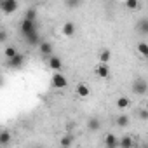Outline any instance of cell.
Segmentation results:
<instances>
[{
	"mask_svg": "<svg viewBox=\"0 0 148 148\" xmlns=\"http://www.w3.org/2000/svg\"><path fill=\"white\" fill-rule=\"evenodd\" d=\"M0 7H2V12L4 14H12L18 11V0H2L0 2Z\"/></svg>",
	"mask_w": 148,
	"mask_h": 148,
	"instance_id": "2",
	"label": "cell"
},
{
	"mask_svg": "<svg viewBox=\"0 0 148 148\" xmlns=\"http://www.w3.org/2000/svg\"><path fill=\"white\" fill-rule=\"evenodd\" d=\"M49 68L54 70V71H59V70L63 68V61H61V58H58V56H51V58H49Z\"/></svg>",
	"mask_w": 148,
	"mask_h": 148,
	"instance_id": "10",
	"label": "cell"
},
{
	"mask_svg": "<svg viewBox=\"0 0 148 148\" xmlns=\"http://www.w3.org/2000/svg\"><path fill=\"white\" fill-rule=\"evenodd\" d=\"M35 30H38V28H37V21L25 18L23 23H21V33H23V35H28V33H32V32H35Z\"/></svg>",
	"mask_w": 148,
	"mask_h": 148,
	"instance_id": "5",
	"label": "cell"
},
{
	"mask_svg": "<svg viewBox=\"0 0 148 148\" xmlns=\"http://www.w3.org/2000/svg\"><path fill=\"white\" fill-rule=\"evenodd\" d=\"M96 75H98L99 79H108V77H110L108 63H101V61H99V64L96 66Z\"/></svg>",
	"mask_w": 148,
	"mask_h": 148,
	"instance_id": "7",
	"label": "cell"
},
{
	"mask_svg": "<svg viewBox=\"0 0 148 148\" xmlns=\"http://www.w3.org/2000/svg\"><path fill=\"white\" fill-rule=\"evenodd\" d=\"M110 59H112V51L103 49V51L99 52V61H101V63H108Z\"/></svg>",
	"mask_w": 148,
	"mask_h": 148,
	"instance_id": "18",
	"label": "cell"
},
{
	"mask_svg": "<svg viewBox=\"0 0 148 148\" xmlns=\"http://www.w3.org/2000/svg\"><path fill=\"white\" fill-rule=\"evenodd\" d=\"M25 40H26V44H28V45L35 47V45H40V42H42V37H40L38 30H35V32H32V33L25 35Z\"/></svg>",
	"mask_w": 148,
	"mask_h": 148,
	"instance_id": "6",
	"label": "cell"
},
{
	"mask_svg": "<svg viewBox=\"0 0 148 148\" xmlns=\"http://www.w3.org/2000/svg\"><path fill=\"white\" fill-rule=\"evenodd\" d=\"M134 145V141L131 139V136H127V134H124V138L120 139V146H124V148H131Z\"/></svg>",
	"mask_w": 148,
	"mask_h": 148,
	"instance_id": "21",
	"label": "cell"
},
{
	"mask_svg": "<svg viewBox=\"0 0 148 148\" xmlns=\"http://www.w3.org/2000/svg\"><path fill=\"white\" fill-rule=\"evenodd\" d=\"M38 49H40V54H42V56H52V44H51V42L42 40L40 45H38Z\"/></svg>",
	"mask_w": 148,
	"mask_h": 148,
	"instance_id": "9",
	"label": "cell"
},
{
	"mask_svg": "<svg viewBox=\"0 0 148 148\" xmlns=\"http://www.w3.org/2000/svg\"><path fill=\"white\" fill-rule=\"evenodd\" d=\"M105 145H106L108 148H115V146L120 145V141L115 138V134H106V136H105Z\"/></svg>",
	"mask_w": 148,
	"mask_h": 148,
	"instance_id": "12",
	"label": "cell"
},
{
	"mask_svg": "<svg viewBox=\"0 0 148 148\" xmlns=\"http://www.w3.org/2000/svg\"><path fill=\"white\" fill-rule=\"evenodd\" d=\"M117 125L119 127H127L129 125V117L127 115H119L117 117Z\"/></svg>",
	"mask_w": 148,
	"mask_h": 148,
	"instance_id": "20",
	"label": "cell"
},
{
	"mask_svg": "<svg viewBox=\"0 0 148 148\" xmlns=\"http://www.w3.org/2000/svg\"><path fill=\"white\" fill-rule=\"evenodd\" d=\"M0 40H2V42H5V40H7V33H5L4 30L0 32Z\"/></svg>",
	"mask_w": 148,
	"mask_h": 148,
	"instance_id": "27",
	"label": "cell"
},
{
	"mask_svg": "<svg viewBox=\"0 0 148 148\" xmlns=\"http://www.w3.org/2000/svg\"><path fill=\"white\" fill-rule=\"evenodd\" d=\"M138 117H139L141 120H148V110H146V108H141V110L138 112Z\"/></svg>",
	"mask_w": 148,
	"mask_h": 148,
	"instance_id": "26",
	"label": "cell"
},
{
	"mask_svg": "<svg viewBox=\"0 0 148 148\" xmlns=\"http://www.w3.org/2000/svg\"><path fill=\"white\" fill-rule=\"evenodd\" d=\"M61 32H63V35H64V37H73V35H75V23L66 21V23L63 25Z\"/></svg>",
	"mask_w": 148,
	"mask_h": 148,
	"instance_id": "8",
	"label": "cell"
},
{
	"mask_svg": "<svg viewBox=\"0 0 148 148\" xmlns=\"http://www.w3.org/2000/svg\"><path fill=\"white\" fill-rule=\"evenodd\" d=\"M145 108H146V110H148V99H146V103H145Z\"/></svg>",
	"mask_w": 148,
	"mask_h": 148,
	"instance_id": "28",
	"label": "cell"
},
{
	"mask_svg": "<svg viewBox=\"0 0 148 148\" xmlns=\"http://www.w3.org/2000/svg\"><path fill=\"white\" fill-rule=\"evenodd\" d=\"M52 86H54L56 89H64V87L68 86V80H66V77L63 75V73L54 71V75H52Z\"/></svg>",
	"mask_w": 148,
	"mask_h": 148,
	"instance_id": "4",
	"label": "cell"
},
{
	"mask_svg": "<svg viewBox=\"0 0 148 148\" xmlns=\"http://www.w3.org/2000/svg\"><path fill=\"white\" fill-rule=\"evenodd\" d=\"M131 89H132V92H134L136 96H145V94L148 92V82H146L145 79L138 77V79H134V80H132Z\"/></svg>",
	"mask_w": 148,
	"mask_h": 148,
	"instance_id": "1",
	"label": "cell"
},
{
	"mask_svg": "<svg viewBox=\"0 0 148 148\" xmlns=\"http://www.w3.org/2000/svg\"><path fill=\"white\" fill-rule=\"evenodd\" d=\"M138 7H139V0H125V9L136 11Z\"/></svg>",
	"mask_w": 148,
	"mask_h": 148,
	"instance_id": "22",
	"label": "cell"
},
{
	"mask_svg": "<svg viewBox=\"0 0 148 148\" xmlns=\"http://www.w3.org/2000/svg\"><path fill=\"white\" fill-rule=\"evenodd\" d=\"M87 129H89V131H92V132H96V131H99V129H101V122H99L96 117H92V119H89V120H87Z\"/></svg>",
	"mask_w": 148,
	"mask_h": 148,
	"instance_id": "14",
	"label": "cell"
},
{
	"mask_svg": "<svg viewBox=\"0 0 148 148\" xmlns=\"http://www.w3.org/2000/svg\"><path fill=\"white\" fill-rule=\"evenodd\" d=\"M138 52L143 58H148V44L146 42H138Z\"/></svg>",
	"mask_w": 148,
	"mask_h": 148,
	"instance_id": "19",
	"label": "cell"
},
{
	"mask_svg": "<svg viewBox=\"0 0 148 148\" xmlns=\"http://www.w3.org/2000/svg\"><path fill=\"white\" fill-rule=\"evenodd\" d=\"M25 18H26V19H33V21H37V9H33V7L26 9V12H25Z\"/></svg>",
	"mask_w": 148,
	"mask_h": 148,
	"instance_id": "23",
	"label": "cell"
},
{
	"mask_svg": "<svg viewBox=\"0 0 148 148\" xmlns=\"http://www.w3.org/2000/svg\"><path fill=\"white\" fill-rule=\"evenodd\" d=\"M136 30H138L141 35H148V18L139 19V21H138V25H136Z\"/></svg>",
	"mask_w": 148,
	"mask_h": 148,
	"instance_id": "11",
	"label": "cell"
},
{
	"mask_svg": "<svg viewBox=\"0 0 148 148\" xmlns=\"http://www.w3.org/2000/svg\"><path fill=\"white\" fill-rule=\"evenodd\" d=\"M129 106H131V99H129V98L120 96V98L117 99V108H119V110H125V108H129Z\"/></svg>",
	"mask_w": 148,
	"mask_h": 148,
	"instance_id": "15",
	"label": "cell"
},
{
	"mask_svg": "<svg viewBox=\"0 0 148 148\" xmlns=\"http://www.w3.org/2000/svg\"><path fill=\"white\" fill-rule=\"evenodd\" d=\"M11 143V132L9 131H2V132H0V146H7Z\"/></svg>",
	"mask_w": 148,
	"mask_h": 148,
	"instance_id": "16",
	"label": "cell"
},
{
	"mask_svg": "<svg viewBox=\"0 0 148 148\" xmlns=\"http://www.w3.org/2000/svg\"><path fill=\"white\" fill-rule=\"evenodd\" d=\"M75 92H77L80 98H87V96L91 94V89H89V86H86V84H79L77 89H75Z\"/></svg>",
	"mask_w": 148,
	"mask_h": 148,
	"instance_id": "13",
	"label": "cell"
},
{
	"mask_svg": "<svg viewBox=\"0 0 148 148\" xmlns=\"http://www.w3.org/2000/svg\"><path fill=\"white\" fill-rule=\"evenodd\" d=\"M80 4H82V0H64V5L70 9H77Z\"/></svg>",
	"mask_w": 148,
	"mask_h": 148,
	"instance_id": "24",
	"label": "cell"
},
{
	"mask_svg": "<svg viewBox=\"0 0 148 148\" xmlns=\"http://www.w3.org/2000/svg\"><path fill=\"white\" fill-rule=\"evenodd\" d=\"M18 54V49L16 47H7L5 49V58H12V56H16Z\"/></svg>",
	"mask_w": 148,
	"mask_h": 148,
	"instance_id": "25",
	"label": "cell"
},
{
	"mask_svg": "<svg viewBox=\"0 0 148 148\" xmlns=\"http://www.w3.org/2000/svg\"><path fill=\"white\" fill-rule=\"evenodd\" d=\"M9 68H12V70H18V68H21L23 64H25V56L23 54H16V56H12V58H7V63H5Z\"/></svg>",
	"mask_w": 148,
	"mask_h": 148,
	"instance_id": "3",
	"label": "cell"
},
{
	"mask_svg": "<svg viewBox=\"0 0 148 148\" xmlns=\"http://www.w3.org/2000/svg\"><path fill=\"white\" fill-rule=\"evenodd\" d=\"M73 143H75V138H73V134H64V136L61 138V141H59L61 146H71Z\"/></svg>",
	"mask_w": 148,
	"mask_h": 148,
	"instance_id": "17",
	"label": "cell"
}]
</instances>
